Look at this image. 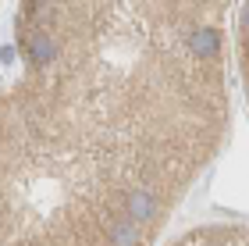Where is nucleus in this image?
<instances>
[{"label":"nucleus","instance_id":"obj_3","mask_svg":"<svg viewBox=\"0 0 249 246\" xmlns=\"http://www.w3.org/2000/svg\"><path fill=\"white\" fill-rule=\"evenodd\" d=\"M235 64H239V79L249 100V0L239 11V21H235Z\"/></svg>","mask_w":249,"mask_h":246},{"label":"nucleus","instance_id":"obj_2","mask_svg":"<svg viewBox=\"0 0 249 246\" xmlns=\"http://www.w3.org/2000/svg\"><path fill=\"white\" fill-rule=\"evenodd\" d=\"M167 246H249V225H199Z\"/></svg>","mask_w":249,"mask_h":246},{"label":"nucleus","instance_id":"obj_1","mask_svg":"<svg viewBox=\"0 0 249 246\" xmlns=\"http://www.w3.org/2000/svg\"><path fill=\"white\" fill-rule=\"evenodd\" d=\"M235 0H18L4 50L0 246H153L231 121Z\"/></svg>","mask_w":249,"mask_h":246}]
</instances>
